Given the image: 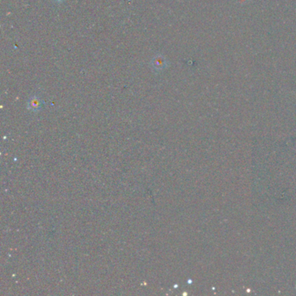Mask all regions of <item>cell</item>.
Listing matches in <instances>:
<instances>
[{
  "label": "cell",
  "instance_id": "3",
  "mask_svg": "<svg viewBox=\"0 0 296 296\" xmlns=\"http://www.w3.org/2000/svg\"><path fill=\"white\" fill-rule=\"evenodd\" d=\"M56 3H63L65 0H53Z\"/></svg>",
  "mask_w": 296,
  "mask_h": 296
},
{
  "label": "cell",
  "instance_id": "1",
  "mask_svg": "<svg viewBox=\"0 0 296 296\" xmlns=\"http://www.w3.org/2000/svg\"><path fill=\"white\" fill-rule=\"evenodd\" d=\"M150 66L155 72L160 73L168 68L169 63L163 54L158 53L153 57L150 61Z\"/></svg>",
  "mask_w": 296,
  "mask_h": 296
},
{
  "label": "cell",
  "instance_id": "2",
  "mask_svg": "<svg viewBox=\"0 0 296 296\" xmlns=\"http://www.w3.org/2000/svg\"><path fill=\"white\" fill-rule=\"evenodd\" d=\"M42 100L37 95H33V97L30 98L28 100V105L27 107L30 111H37L41 110Z\"/></svg>",
  "mask_w": 296,
  "mask_h": 296
}]
</instances>
